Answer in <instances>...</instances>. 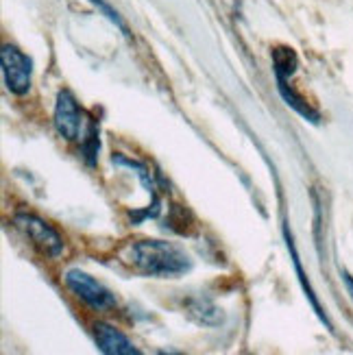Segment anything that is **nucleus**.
<instances>
[{
  "label": "nucleus",
  "instance_id": "3",
  "mask_svg": "<svg viewBox=\"0 0 353 355\" xmlns=\"http://www.w3.org/2000/svg\"><path fill=\"white\" fill-rule=\"evenodd\" d=\"M64 279H66V286L74 292V295L79 297L83 303H87L89 307H94L96 312H107V310H112V307H116V297L101 282H96L94 277H89L87 272L72 268L66 272Z\"/></svg>",
  "mask_w": 353,
  "mask_h": 355
},
{
  "label": "nucleus",
  "instance_id": "5",
  "mask_svg": "<svg viewBox=\"0 0 353 355\" xmlns=\"http://www.w3.org/2000/svg\"><path fill=\"white\" fill-rule=\"evenodd\" d=\"M81 125H83V112L79 103H76L74 94L68 89H61L57 94V105H55V129L57 133L68 142L79 140L81 135Z\"/></svg>",
  "mask_w": 353,
  "mask_h": 355
},
{
  "label": "nucleus",
  "instance_id": "2",
  "mask_svg": "<svg viewBox=\"0 0 353 355\" xmlns=\"http://www.w3.org/2000/svg\"><path fill=\"white\" fill-rule=\"evenodd\" d=\"M0 66H3L7 89L15 96H24L33 83V61L15 46H5L0 51Z\"/></svg>",
  "mask_w": 353,
  "mask_h": 355
},
{
  "label": "nucleus",
  "instance_id": "10",
  "mask_svg": "<svg viewBox=\"0 0 353 355\" xmlns=\"http://www.w3.org/2000/svg\"><path fill=\"white\" fill-rule=\"evenodd\" d=\"M92 3H94V5H96V7H98L101 11H105V13H107V18H110V20H112L114 24H118V26H120V31H122V33H125V35H129V28L125 26V22H122V20L118 18V13H116V11H112V7H110V5H105L103 0H92Z\"/></svg>",
  "mask_w": 353,
  "mask_h": 355
},
{
  "label": "nucleus",
  "instance_id": "7",
  "mask_svg": "<svg viewBox=\"0 0 353 355\" xmlns=\"http://www.w3.org/2000/svg\"><path fill=\"white\" fill-rule=\"evenodd\" d=\"M275 79H277V89H279V94H282V98L286 101V105L288 107H293V110L297 112V114H301L305 120H310V122H316L320 120L318 118V114L312 110V105L305 101L301 94H297V92L293 89V85L288 83V76H279V74H275Z\"/></svg>",
  "mask_w": 353,
  "mask_h": 355
},
{
  "label": "nucleus",
  "instance_id": "1",
  "mask_svg": "<svg viewBox=\"0 0 353 355\" xmlns=\"http://www.w3.org/2000/svg\"><path fill=\"white\" fill-rule=\"evenodd\" d=\"M127 264L142 275L177 277L190 268V257L173 242L140 240L127 249Z\"/></svg>",
  "mask_w": 353,
  "mask_h": 355
},
{
  "label": "nucleus",
  "instance_id": "6",
  "mask_svg": "<svg viewBox=\"0 0 353 355\" xmlns=\"http://www.w3.org/2000/svg\"><path fill=\"white\" fill-rule=\"evenodd\" d=\"M94 340H96V347L107 355H137L140 353L125 334L118 331L112 325H107V322H96L94 325Z\"/></svg>",
  "mask_w": 353,
  "mask_h": 355
},
{
  "label": "nucleus",
  "instance_id": "8",
  "mask_svg": "<svg viewBox=\"0 0 353 355\" xmlns=\"http://www.w3.org/2000/svg\"><path fill=\"white\" fill-rule=\"evenodd\" d=\"M286 240H288V249H290V253H293V261H295V268H297V275H299V282H301V286H303V290H305V295H308V299H310V303H312V307H314V312H316V316L325 322V325L332 329V322L327 320V316H325V312H323V307L318 305V301H316V295H314V290H312V286H310V282L305 279V272H303V268H301V261H299V255H297V249H295V244H293V240H290V236H286Z\"/></svg>",
  "mask_w": 353,
  "mask_h": 355
},
{
  "label": "nucleus",
  "instance_id": "9",
  "mask_svg": "<svg viewBox=\"0 0 353 355\" xmlns=\"http://www.w3.org/2000/svg\"><path fill=\"white\" fill-rule=\"evenodd\" d=\"M273 64H275V74L290 76V74L297 70V55H295L293 49L279 46V49L273 51Z\"/></svg>",
  "mask_w": 353,
  "mask_h": 355
},
{
  "label": "nucleus",
  "instance_id": "4",
  "mask_svg": "<svg viewBox=\"0 0 353 355\" xmlns=\"http://www.w3.org/2000/svg\"><path fill=\"white\" fill-rule=\"evenodd\" d=\"M15 225L24 231V236L33 242L44 255L59 257L61 251H64V240H61V236L46 220L37 218V216L18 214L15 216Z\"/></svg>",
  "mask_w": 353,
  "mask_h": 355
},
{
  "label": "nucleus",
  "instance_id": "11",
  "mask_svg": "<svg viewBox=\"0 0 353 355\" xmlns=\"http://www.w3.org/2000/svg\"><path fill=\"white\" fill-rule=\"evenodd\" d=\"M343 282L347 286V292H349V297L353 299V277L349 272H343Z\"/></svg>",
  "mask_w": 353,
  "mask_h": 355
}]
</instances>
